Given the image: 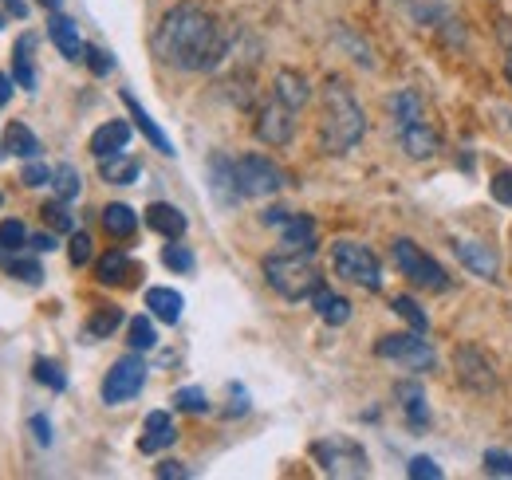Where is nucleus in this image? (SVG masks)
I'll list each match as a JSON object with an SVG mask.
<instances>
[{"label": "nucleus", "mask_w": 512, "mask_h": 480, "mask_svg": "<svg viewBox=\"0 0 512 480\" xmlns=\"http://www.w3.org/2000/svg\"><path fill=\"white\" fill-rule=\"evenodd\" d=\"M0 205H4V197H0Z\"/></svg>", "instance_id": "13d9d810"}, {"label": "nucleus", "mask_w": 512, "mask_h": 480, "mask_svg": "<svg viewBox=\"0 0 512 480\" xmlns=\"http://www.w3.org/2000/svg\"><path fill=\"white\" fill-rule=\"evenodd\" d=\"M390 260H394V268H398L414 288H426V292H446L449 288L446 268H442L430 252H422L410 237H398L390 244Z\"/></svg>", "instance_id": "39448f33"}, {"label": "nucleus", "mask_w": 512, "mask_h": 480, "mask_svg": "<svg viewBox=\"0 0 512 480\" xmlns=\"http://www.w3.org/2000/svg\"><path fill=\"white\" fill-rule=\"evenodd\" d=\"M4 150H12L16 158H40V138L24 126V122H8V130H4Z\"/></svg>", "instance_id": "7c9ffc66"}, {"label": "nucleus", "mask_w": 512, "mask_h": 480, "mask_svg": "<svg viewBox=\"0 0 512 480\" xmlns=\"http://www.w3.org/2000/svg\"><path fill=\"white\" fill-rule=\"evenodd\" d=\"M36 36L32 32H24L20 40H16V48H12V79H16V87H24V91H36Z\"/></svg>", "instance_id": "aec40b11"}, {"label": "nucleus", "mask_w": 512, "mask_h": 480, "mask_svg": "<svg viewBox=\"0 0 512 480\" xmlns=\"http://www.w3.org/2000/svg\"><path fill=\"white\" fill-rule=\"evenodd\" d=\"M28 248V229L20 221H0V252H24Z\"/></svg>", "instance_id": "58836bf2"}, {"label": "nucleus", "mask_w": 512, "mask_h": 480, "mask_svg": "<svg viewBox=\"0 0 512 480\" xmlns=\"http://www.w3.org/2000/svg\"><path fill=\"white\" fill-rule=\"evenodd\" d=\"M209 185H213L221 205H237L241 201V189H237V178H233V158H225V154L209 158Z\"/></svg>", "instance_id": "5701e85b"}, {"label": "nucleus", "mask_w": 512, "mask_h": 480, "mask_svg": "<svg viewBox=\"0 0 512 480\" xmlns=\"http://www.w3.org/2000/svg\"><path fill=\"white\" fill-rule=\"evenodd\" d=\"M390 119L394 126H406V122L414 119H426V103H422V95L418 91H398V95H390Z\"/></svg>", "instance_id": "2f4dec72"}, {"label": "nucleus", "mask_w": 512, "mask_h": 480, "mask_svg": "<svg viewBox=\"0 0 512 480\" xmlns=\"http://www.w3.org/2000/svg\"><path fill=\"white\" fill-rule=\"evenodd\" d=\"M485 473H489V477L512 480V457L509 453H501V449H489V453H485Z\"/></svg>", "instance_id": "a18cd8bd"}, {"label": "nucleus", "mask_w": 512, "mask_h": 480, "mask_svg": "<svg viewBox=\"0 0 512 480\" xmlns=\"http://www.w3.org/2000/svg\"><path fill=\"white\" fill-rule=\"evenodd\" d=\"M233 178H237L241 197H272V193H280V189L288 185V174H284L272 158H264V154H245V158H237V162H233Z\"/></svg>", "instance_id": "6e6552de"}, {"label": "nucleus", "mask_w": 512, "mask_h": 480, "mask_svg": "<svg viewBox=\"0 0 512 480\" xmlns=\"http://www.w3.org/2000/svg\"><path fill=\"white\" fill-rule=\"evenodd\" d=\"M119 323H123V311L119 307H95L91 311V319L83 323V343H103V339H111L115 331H119Z\"/></svg>", "instance_id": "a878e982"}, {"label": "nucleus", "mask_w": 512, "mask_h": 480, "mask_svg": "<svg viewBox=\"0 0 512 480\" xmlns=\"http://www.w3.org/2000/svg\"><path fill=\"white\" fill-rule=\"evenodd\" d=\"M12 83H16V79H8V75L0 71V107H4L8 99H12Z\"/></svg>", "instance_id": "603ef678"}, {"label": "nucleus", "mask_w": 512, "mask_h": 480, "mask_svg": "<svg viewBox=\"0 0 512 480\" xmlns=\"http://www.w3.org/2000/svg\"><path fill=\"white\" fill-rule=\"evenodd\" d=\"M453 374L473 394H493L497 390V366H493V359L481 347H473V343H465V347L453 351Z\"/></svg>", "instance_id": "9d476101"}, {"label": "nucleus", "mask_w": 512, "mask_h": 480, "mask_svg": "<svg viewBox=\"0 0 512 480\" xmlns=\"http://www.w3.org/2000/svg\"><path fill=\"white\" fill-rule=\"evenodd\" d=\"M28 248H32V252H52V248H56V233H36V237H28Z\"/></svg>", "instance_id": "3c124183"}, {"label": "nucleus", "mask_w": 512, "mask_h": 480, "mask_svg": "<svg viewBox=\"0 0 512 480\" xmlns=\"http://www.w3.org/2000/svg\"><path fill=\"white\" fill-rule=\"evenodd\" d=\"M312 307H316V315H320L327 327H343V323L351 319V303L343 300V296H335L331 288H320V292L312 296Z\"/></svg>", "instance_id": "c85d7f7f"}, {"label": "nucleus", "mask_w": 512, "mask_h": 480, "mask_svg": "<svg viewBox=\"0 0 512 480\" xmlns=\"http://www.w3.org/2000/svg\"><path fill=\"white\" fill-rule=\"evenodd\" d=\"M95 276H99V284H130L134 276H142V268L130 260L127 252H107V256H99Z\"/></svg>", "instance_id": "b1692460"}, {"label": "nucleus", "mask_w": 512, "mask_h": 480, "mask_svg": "<svg viewBox=\"0 0 512 480\" xmlns=\"http://www.w3.org/2000/svg\"><path fill=\"white\" fill-rule=\"evenodd\" d=\"M123 103H127V111H130V119H134V126L142 130V138H146V142H150V146H154L158 154L174 158V142L166 138V130H162L158 122L150 119V111H146V107H142V103H138V99H134L130 91H123Z\"/></svg>", "instance_id": "a211bd4d"}, {"label": "nucleus", "mask_w": 512, "mask_h": 480, "mask_svg": "<svg viewBox=\"0 0 512 480\" xmlns=\"http://www.w3.org/2000/svg\"><path fill=\"white\" fill-rule=\"evenodd\" d=\"M272 99H280V103L292 107V111H304L308 99H312V87H308V79H304L300 71L280 67V71H276V83H272Z\"/></svg>", "instance_id": "dca6fc26"}, {"label": "nucleus", "mask_w": 512, "mask_h": 480, "mask_svg": "<svg viewBox=\"0 0 512 480\" xmlns=\"http://www.w3.org/2000/svg\"><path fill=\"white\" fill-rule=\"evenodd\" d=\"M367 134V115L355 99V91L347 87V79L331 75L323 83V119H320V146L323 154L343 158L351 154Z\"/></svg>", "instance_id": "f03ea898"}, {"label": "nucleus", "mask_w": 512, "mask_h": 480, "mask_svg": "<svg viewBox=\"0 0 512 480\" xmlns=\"http://www.w3.org/2000/svg\"><path fill=\"white\" fill-rule=\"evenodd\" d=\"M142 174V162L130 158L127 150L123 154H111V158H99V178L111 181V185H134Z\"/></svg>", "instance_id": "bb28decb"}, {"label": "nucleus", "mask_w": 512, "mask_h": 480, "mask_svg": "<svg viewBox=\"0 0 512 480\" xmlns=\"http://www.w3.org/2000/svg\"><path fill=\"white\" fill-rule=\"evenodd\" d=\"M489 193H493L497 205L512 209V170H497V174L489 178Z\"/></svg>", "instance_id": "37998d69"}, {"label": "nucleus", "mask_w": 512, "mask_h": 480, "mask_svg": "<svg viewBox=\"0 0 512 480\" xmlns=\"http://www.w3.org/2000/svg\"><path fill=\"white\" fill-rule=\"evenodd\" d=\"M174 406L186 410V414H205V410H209V398H205L201 386H182V390L174 394Z\"/></svg>", "instance_id": "ea45409f"}, {"label": "nucleus", "mask_w": 512, "mask_h": 480, "mask_svg": "<svg viewBox=\"0 0 512 480\" xmlns=\"http://www.w3.org/2000/svg\"><path fill=\"white\" fill-rule=\"evenodd\" d=\"M146 386V362H142V351H130L123 359L115 362L103 378V402L107 406H127L142 394Z\"/></svg>", "instance_id": "1a4fd4ad"}, {"label": "nucleus", "mask_w": 512, "mask_h": 480, "mask_svg": "<svg viewBox=\"0 0 512 480\" xmlns=\"http://www.w3.org/2000/svg\"><path fill=\"white\" fill-rule=\"evenodd\" d=\"M0 28H4V20H0Z\"/></svg>", "instance_id": "4d7b16f0"}, {"label": "nucleus", "mask_w": 512, "mask_h": 480, "mask_svg": "<svg viewBox=\"0 0 512 480\" xmlns=\"http://www.w3.org/2000/svg\"><path fill=\"white\" fill-rule=\"evenodd\" d=\"M292 134H296V111L292 107H284L280 99H272L268 107H260V115H256V138L264 142V146H288L292 142Z\"/></svg>", "instance_id": "9b49d317"}, {"label": "nucleus", "mask_w": 512, "mask_h": 480, "mask_svg": "<svg viewBox=\"0 0 512 480\" xmlns=\"http://www.w3.org/2000/svg\"><path fill=\"white\" fill-rule=\"evenodd\" d=\"M48 36H52V44L60 48V56L64 60H71V63H79L83 60V36H79V28H75V20L71 16H64L60 8L52 12V20H48Z\"/></svg>", "instance_id": "f3484780"}, {"label": "nucleus", "mask_w": 512, "mask_h": 480, "mask_svg": "<svg viewBox=\"0 0 512 480\" xmlns=\"http://www.w3.org/2000/svg\"><path fill=\"white\" fill-rule=\"evenodd\" d=\"M453 248H457L461 264H465L473 276H481V280H501V256H497L493 244H485V240H457Z\"/></svg>", "instance_id": "ddd939ff"}, {"label": "nucleus", "mask_w": 512, "mask_h": 480, "mask_svg": "<svg viewBox=\"0 0 512 480\" xmlns=\"http://www.w3.org/2000/svg\"><path fill=\"white\" fill-rule=\"evenodd\" d=\"M154 56L174 71H186V75L213 71L229 56V36L209 8L186 0L162 16V24L154 32Z\"/></svg>", "instance_id": "f257e3e1"}, {"label": "nucleus", "mask_w": 512, "mask_h": 480, "mask_svg": "<svg viewBox=\"0 0 512 480\" xmlns=\"http://www.w3.org/2000/svg\"><path fill=\"white\" fill-rule=\"evenodd\" d=\"M52 174H56V170H48L44 162H36V158H28V166L20 170V181H24L28 189H40V185H52Z\"/></svg>", "instance_id": "c03bdc74"}, {"label": "nucleus", "mask_w": 512, "mask_h": 480, "mask_svg": "<svg viewBox=\"0 0 512 480\" xmlns=\"http://www.w3.org/2000/svg\"><path fill=\"white\" fill-rule=\"evenodd\" d=\"M178 441V425L166 410H150L146 421H142V437H138V449L150 457V453H162Z\"/></svg>", "instance_id": "4468645a"}, {"label": "nucleus", "mask_w": 512, "mask_h": 480, "mask_svg": "<svg viewBox=\"0 0 512 480\" xmlns=\"http://www.w3.org/2000/svg\"><path fill=\"white\" fill-rule=\"evenodd\" d=\"M40 217H44L56 233H75V217L67 213V201H60V197H56V201H48V205L40 209Z\"/></svg>", "instance_id": "4c0bfd02"}, {"label": "nucleus", "mask_w": 512, "mask_h": 480, "mask_svg": "<svg viewBox=\"0 0 512 480\" xmlns=\"http://www.w3.org/2000/svg\"><path fill=\"white\" fill-rule=\"evenodd\" d=\"M130 146V122L115 119V122H103L95 134H91V154L95 158H111V154H123Z\"/></svg>", "instance_id": "4be33fe9"}, {"label": "nucleus", "mask_w": 512, "mask_h": 480, "mask_svg": "<svg viewBox=\"0 0 512 480\" xmlns=\"http://www.w3.org/2000/svg\"><path fill=\"white\" fill-rule=\"evenodd\" d=\"M394 134H398L402 154L414 158V162H426V158H434L442 150V134L430 126V119H414L406 122V126H394Z\"/></svg>", "instance_id": "f8f14e48"}, {"label": "nucleus", "mask_w": 512, "mask_h": 480, "mask_svg": "<svg viewBox=\"0 0 512 480\" xmlns=\"http://www.w3.org/2000/svg\"><path fill=\"white\" fill-rule=\"evenodd\" d=\"M146 229H154L158 237H166V240H182L186 229H190V221H186V213H182L178 205L154 201V205H146Z\"/></svg>", "instance_id": "2eb2a0df"}, {"label": "nucleus", "mask_w": 512, "mask_h": 480, "mask_svg": "<svg viewBox=\"0 0 512 480\" xmlns=\"http://www.w3.org/2000/svg\"><path fill=\"white\" fill-rule=\"evenodd\" d=\"M154 477H158V480H190L193 469H186L182 461H162V465L154 469Z\"/></svg>", "instance_id": "de8ad7c7"}, {"label": "nucleus", "mask_w": 512, "mask_h": 480, "mask_svg": "<svg viewBox=\"0 0 512 480\" xmlns=\"http://www.w3.org/2000/svg\"><path fill=\"white\" fill-rule=\"evenodd\" d=\"M130 351H154V347H158V331H154V323H150V319H146V315H134V319H130Z\"/></svg>", "instance_id": "c9c22d12"}, {"label": "nucleus", "mask_w": 512, "mask_h": 480, "mask_svg": "<svg viewBox=\"0 0 512 480\" xmlns=\"http://www.w3.org/2000/svg\"><path fill=\"white\" fill-rule=\"evenodd\" d=\"M52 189H56V197L60 201H75L79 193H83V181H79V170L64 162V166H56V174H52Z\"/></svg>", "instance_id": "72a5a7b5"}, {"label": "nucleus", "mask_w": 512, "mask_h": 480, "mask_svg": "<svg viewBox=\"0 0 512 480\" xmlns=\"http://www.w3.org/2000/svg\"><path fill=\"white\" fill-rule=\"evenodd\" d=\"M312 457H316L320 473H327V477H371V457L351 437H323V441L312 445Z\"/></svg>", "instance_id": "423d86ee"}, {"label": "nucleus", "mask_w": 512, "mask_h": 480, "mask_svg": "<svg viewBox=\"0 0 512 480\" xmlns=\"http://www.w3.org/2000/svg\"><path fill=\"white\" fill-rule=\"evenodd\" d=\"M83 63H87V67H91V75H99V79L115 71V60H111V52H103L99 44H87V48H83Z\"/></svg>", "instance_id": "a19ab883"}, {"label": "nucleus", "mask_w": 512, "mask_h": 480, "mask_svg": "<svg viewBox=\"0 0 512 480\" xmlns=\"http://www.w3.org/2000/svg\"><path fill=\"white\" fill-rule=\"evenodd\" d=\"M0 268L8 272V276H16V280H24V284H44V268H40V260H32V256H24V252H0Z\"/></svg>", "instance_id": "c756f323"}, {"label": "nucleus", "mask_w": 512, "mask_h": 480, "mask_svg": "<svg viewBox=\"0 0 512 480\" xmlns=\"http://www.w3.org/2000/svg\"><path fill=\"white\" fill-rule=\"evenodd\" d=\"M229 398H233V406L225 410L229 418H241V414H249V394H245V386H237V382H233V386H229Z\"/></svg>", "instance_id": "09e8293b"}, {"label": "nucleus", "mask_w": 512, "mask_h": 480, "mask_svg": "<svg viewBox=\"0 0 512 480\" xmlns=\"http://www.w3.org/2000/svg\"><path fill=\"white\" fill-rule=\"evenodd\" d=\"M8 8H12V16H28V4L24 0H4Z\"/></svg>", "instance_id": "864d4df0"}, {"label": "nucleus", "mask_w": 512, "mask_h": 480, "mask_svg": "<svg viewBox=\"0 0 512 480\" xmlns=\"http://www.w3.org/2000/svg\"><path fill=\"white\" fill-rule=\"evenodd\" d=\"M67 256H71V264H75V268H83V264L91 260V237H87V233H71Z\"/></svg>", "instance_id": "49530a36"}, {"label": "nucleus", "mask_w": 512, "mask_h": 480, "mask_svg": "<svg viewBox=\"0 0 512 480\" xmlns=\"http://www.w3.org/2000/svg\"><path fill=\"white\" fill-rule=\"evenodd\" d=\"M146 307H150L154 319H162V323L174 327V323L182 319L186 300H182V292H174V288H146Z\"/></svg>", "instance_id": "393cba45"}, {"label": "nucleus", "mask_w": 512, "mask_h": 480, "mask_svg": "<svg viewBox=\"0 0 512 480\" xmlns=\"http://www.w3.org/2000/svg\"><path fill=\"white\" fill-rule=\"evenodd\" d=\"M32 437H36V445H44V449L52 445V421L44 418V414L32 418Z\"/></svg>", "instance_id": "8fccbe9b"}, {"label": "nucleus", "mask_w": 512, "mask_h": 480, "mask_svg": "<svg viewBox=\"0 0 512 480\" xmlns=\"http://www.w3.org/2000/svg\"><path fill=\"white\" fill-rule=\"evenodd\" d=\"M331 268H335V276H343L347 284H359L367 292H379L383 288V264L359 240H335L331 244Z\"/></svg>", "instance_id": "20e7f679"}, {"label": "nucleus", "mask_w": 512, "mask_h": 480, "mask_svg": "<svg viewBox=\"0 0 512 480\" xmlns=\"http://www.w3.org/2000/svg\"><path fill=\"white\" fill-rule=\"evenodd\" d=\"M394 398L402 402V414L410 429H426L430 425V406H426V394H422V382H398L394 386Z\"/></svg>", "instance_id": "412c9836"}, {"label": "nucleus", "mask_w": 512, "mask_h": 480, "mask_svg": "<svg viewBox=\"0 0 512 480\" xmlns=\"http://www.w3.org/2000/svg\"><path fill=\"white\" fill-rule=\"evenodd\" d=\"M162 264H166L170 272H182V276H190L193 268H197L193 252L186 248V244H178V240H170V244L162 248Z\"/></svg>", "instance_id": "e433bc0d"}, {"label": "nucleus", "mask_w": 512, "mask_h": 480, "mask_svg": "<svg viewBox=\"0 0 512 480\" xmlns=\"http://www.w3.org/2000/svg\"><path fill=\"white\" fill-rule=\"evenodd\" d=\"M32 374H36L40 386H48V390H56V394H64L67 390V374L56 359H36L32 362Z\"/></svg>", "instance_id": "f704fd0d"}, {"label": "nucleus", "mask_w": 512, "mask_h": 480, "mask_svg": "<svg viewBox=\"0 0 512 480\" xmlns=\"http://www.w3.org/2000/svg\"><path fill=\"white\" fill-rule=\"evenodd\" d=\"M505 79H509L512 87V32H509V52H505Z\"/></svg>", "instance_id": "5fc2aeb1"}, {"label": "nucleus", "mask_w": 512, "mask_h": 480, "mask_svg": "<svg viewBox=\"0 0 512 480\" xmlns=\"http://www.w3.org/2000/svg\"><path fill=\"white\" fill-rule=\"evenodd\" d=\"M375 355L386 362H398V366H406V370H414V374H426V370L438 366V355H434V347L422 339V331L383 335V339L375 343Z\"/></svg>", "instance_id": "0eeeda50"}, {"label": "nucleus", "mask_w": 512, "mask_h": 480, "mask_svg": "<svg viewBox=\"0 0 512 480\" xmlns=\"http://www.w3.org/2000/svg\"><path fill=\"white\" fill-rule=\"evenodd\" d=\"M280 244L284 252H316V221L304 213H288V221L280 225Z\"/></svg>", "instance_id": "6ab92c4d"}, {"label": "nucleus", "mask_w": 512, "mask_h": 480, "mask_svg": "<svg viewBox=\"0 0 512 480\" xmlns=\"http://www.w3.org/2000/svg\"><path fill=\"white\" fill-rule=\"evenodd\" d=\"M99 217H103V229H107L115 240H130L134 237V229H138V213H134L130 205H123V201L107 205Z\"/></svg>", "instance_id": "cd10ccee"}, {"label": "nucleus", "mask_w": 512, "mask_h": 480, "mask_svg": "<svg viewBox=\"0 0 512 480\" xmlns=\"http://www.w3.org/2000/svg\"><path fill=\"white\" fill-rule=\"evenodd\" d=\"M406 477L410 480H442L446 473H442V465H438L434 457H414V461L406 465Z\"/></svg>", "instance_id": "79ce46f5"}, {"label": "nucleus", "mask_w": 512, "mask_h": 480, "mask_svg": "<svg viewBox=\"0 0 512 480\" xmlns=\"http://www.w3.org/2000/svg\"><path fill=\"white\" fill-rule=\"evenodd\" d=\"M390 311H394L398 319H406V323H410V331H422V335L430 331V315L410 300V296H394V300H390Z\"/></svg>", "instance_id": "473e14b6"}, {"label": "nucleus", "mask_w": 512, "mask_h": 480, "mask_svg": "<svg viewBox=\"0 0 512 480\" xmlns=\"http://www.w3.org/2000/svg\"><path fill=\"white\" fill-rule=\"evenodd\" d=\"M264 280L268 288L288 303L312 300L323 288L320 268L312 264V252H276L264 260Z\"/></svg>", "instance_id": "7ed1b4c3"}, {"label": "nucleus", "mask_w": 512, "mask_h": 480, "mask_svg": "<svg viewBox=\"0 0 512 480\" xmlns=\"http://www.w3.org/2000/svg\"><path fill=\"white\" fill-rule=\"evenodd\" d=\"M40 4H44V8H48V12H56V8H60V4H64V0H40Z\"/></svg>", "instance_id": "6e6d98bb"}]
</instances>
